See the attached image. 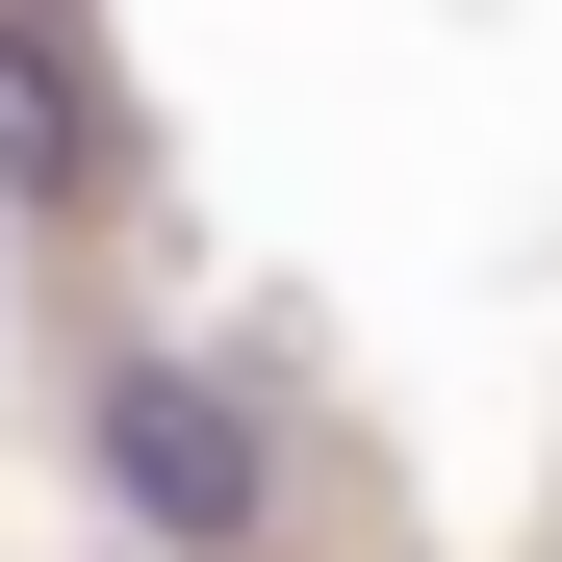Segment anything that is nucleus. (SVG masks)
<instances>
[{
	"label": "nucleus",
	"mask_w": 562,
	"mask_h": 562,
	"mask_svg": "<svg viewBox=\"0 0 562 562\" xmlns=\"http://www.w3.org/2000/svg\"><path fill=\"white\" fill-rule=\"evenodd\" d=\"M0 179H26V205H77V179H103V77L52 52V0H0Z\"/></svg>",
	"instance_id": "nucleus-2"
},
{
	"label": "nucleus",
	"mask_w": 562,
	"mask_h": 562,
	"mask_svg": "<svg viewBox=\"0 0 562 562\" xmlns=\"http://www.w3.org/2000/svg\"><path fill=\"white\" fill-rule=\"evenodd\" d=\"M0 281H26V256H0Z\"/></svg>",
	"instance_id": "nucleus-3"
},
{
	"label": "nucleus",
	"mask_w": 562,
	"mask_h": 562,
	"mask_svg": "<svg viewBox=\"0 0 562 562\" xmlns=\"http://www.w3.org/2000/svg\"><path fill=\"white\" fill-rule=\"evenodd\" d=\"M77 460H103V512H128L154 562H256V537H281V435L205 384V358H154V333L77 384Z\"/></svg>",
	"instance_id": "nucleus-1"
}]
</instances>
